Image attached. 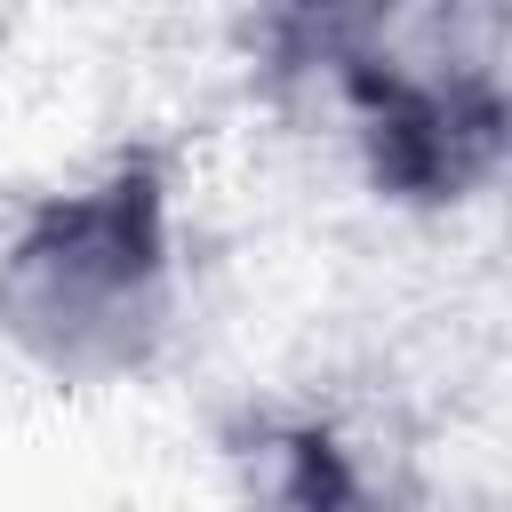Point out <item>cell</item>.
<instances>
[{
    "mask_svg": "<svg viewBox=\"0 0 512 512\" xmlns=\"http://www.w3.org/2000/svg\"><path fill=\"white\" fill-rule=\"evenodd\" d=\"M288 64H360L408 0H256Z\"/></svg>",
    "mask_w": 512,
    "mask_h": 512,
    "instance_id": "2",
    "label": "cell"
},
{
    "mask_svg": "<svg viewBox=\"0 0 512 512\" xmlns=\"http://www.w3.org/2000/svg\"><path fill=\"white\" fill-rule=\"evenodd\" d=\"M0 336L56 384H112L168 336V216L152 176L64 192L0 248Z\"/></svg>",
    "mask_w": 512,
    "mask_h": 512,
    "instance_id": "1",
    "label": "cell"
}]
</instances>
